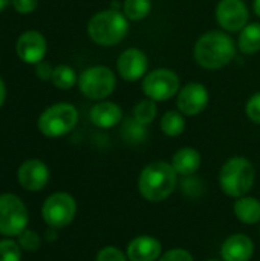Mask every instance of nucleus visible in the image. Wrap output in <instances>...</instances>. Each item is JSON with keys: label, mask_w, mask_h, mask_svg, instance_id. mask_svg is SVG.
Instances as JSON below:
<instances>
[{"label": "nucleus", "mask_w": 260, "mask_h": 261, "mask_svg": "<svg viewBox=\"0 0 260 261\" xmlns=\"http://www.w3.org/2000/svg\"><path fill=\"white\" fill-rule=\"evenodd\" d=\"M253 255L254 242L247 234H233L221 246V258L224 261H250Z\"/></svg>", "instance_id": "obj_16"}, {"label": "nucleus", "mask_w": 260, "mask_h": 261, "mask_svg": "<svg viewBox=\"0 0 260 261\" xmlns=\"http://www.w3.org/2000/svg\"><path fill=\"white\" fill-rule=\"evenodd\" d=\"M152 11V0H124L123 2V14L127 20L141 21L149 17Z\"/></svg>", "instance_id": "obj_24"}, {"label": "nucleus", "mask_w": 260, "mask_h": 261, "mask_svg": "<svg viewBox=\"0 0 260 261\" xmlns=\"http://www.w3.org/2000/svg\"><path fill=\"white\" fill-rule=\"evenodd\" d=\"M178 185V173L170 162L156 161L143 168L138 177V190L143 199L152 203L167 200Z\"/></svg>", "instance_id": "obj_2"}, {"label": "nucleus", "mask_w": 260, "mask_h": 261, "mask_svg": "<svg viewBox=\"0 0 260 261\" xmlns=\"http://www.w3.org/2000/svg\"><path fill=\"white\" fill-rule=\"evenodd\" d=\"M170 164L175 168V171L178 173V176L187 177V176H193L199 171L201 164H202V158L196 148L182 147L173 154Z\"/></svg>", "instance_id": "obj_18"}, {"label": "nucleus", "mask_w": 260, "mask_h": 261, "mask_svg": "<svg viewBox=\"0 0 260 261\" xmlns=\"http://www.w3.org/2000/svg\"><path fill=\"white\" fill-rule=\"evenodd\" d=\"M256 182V168L244 156H233L224 162L219 171V188L233 199L247 196Z\"/></svg>", "instance_id": "obj_3"}, {"label": "nucleus", "mask_w": 260, "mask_h": 261, "mask_svg": "<svg viewBox=\"0 0 260 261\" xmlns=\"http://www.w3.org/2000/svg\"><path fill=\"white\" fill-rule=\"evenodd\" d=\"M162 243L153 236H136L127 245L129 261H158L162 255Z\"/></svg>", "instance_id": "obj_15"}, {"label": "nucleus", "mask_w": 260, "mask_h": 261, "mask_svg": "<svg viewBox=\"0 0 260 261\" xmlns=\"http://www.w3.org/2000/svg\"><path fill=\"white\" fill-rule=\"evenodd\" d=\"M253 9H254V14L260 18V0H254L253 2Z\"/></svg>", "instance_id": "obj_36"}, {"label": "nucleus", "mask_w": 260, "mask_h": 261, "mask_svg": "<svg viewBox=\"0 0 260 261\" xmlns=\"http://www.w3.org/2000/svg\"><path fill=\"white\" fill-rule=\"evenodd\" d=\"M21 248L12 239L0 240V261H21Z\"/></svg>", "instance_id": "obj_26"}, {"label": "nucleus", "mask_w": 260, "mask_h": 261, "mask_svg": "<svg viewBox=\"0 0 260 261\" xmlns=\"http://www.w3.org/2000/svg\"><path fill=\"white\" fill-rule=\"evenodd\" d=\"M181 89L179 76L170 69H155L143 78V92L146 98L156 102L169 101Z\"/></svg>", "instance_id": "obj_9"}, {"label": "nucleus", "mask_w": 260, "mask_h": 261, "mask_svg": "<svg viewBox=\"0 0 260 261\" xmlns=\"http://www.w3.org/2000/svg\"><path fill=\"white\" fill-rule=\"evenodd\" d=\"M158 115V106L156 101L150 99V98H144L141 99L132 110V118L139 122L141 125H150Z\"/></svg>", "instance_id": "obj_22"}, {"label": "nucleus", "mask_w": 260, "mask_h": 261, "mask_svg": "<svg viewBox=\"0 0 260 261\" xmlns=\"http://www.w3.org/2000/svg\"><path fill=\"white\" fill-rule=\"evenodd\" d=\"M52 72H54V67L48 63V61H40L38 64H35V75L43 80V81H48L52 78Z\"/></svg>", "instance_id": "obj_33"}, {"label": "nucleus", "mask_w": 260, "mask_h": 261, "mask_svg": "<svg viewBox=\"0 0 260 261\" xmlns=\"http://www.w3.org/2000/svg\"><path fill=\"white\" fill-rule=\"evenodd\" d=\"M17 242L25 252H37L41 248L40 234L32 229H28V228L17 237Z\"/></svg>", "instance_id": "obj_27"}, {"label": "nucleus", "mask_w": 260, "mask_h": 261, "mask_svg": "<svg viewBox=\"0 0 260 261\" xmlns=\"http://www.w3.org/2000/svg\"><path fill=\"white\" fill-rule=\"evenodd\" d=\"M158 261H195V258L190 251L184 248H173V249L162 252V255Z\"/></svg>", "instance_id": "obj_30"}, {"label": "nucleus", "mask_w": 260, "mask_h": 261, "mask_svg": "<svg viewBox=\"0 0 260 261\" xmlns=\"http://www.w3.org/2000/svg\"><path fill=\"white\" fill-rule=\"evenodd\" d=\"M205 261H224V260H215V258H213V260H205Z\"/></svg>", "instance_id": "obj_38"}, {"label": "nucleus", "mask_w": 260, "mask_h": 261, "mask_svg": "<svg viewBox=\"0 0 260 261\" xmlns=\"http://www.w3.org/2000/svg\"><path fill=\"white\" fill-rule=\"evenodd\" d=\"M49 179L51 171L48 165L40 159H28L17 170L18 185L29 193L41 191L49 184Z\"/></svg>", "instance_id": "obj_12"}, {"label": "nucleus", "mask_w": 260, "mask_h": 261, "mask_svg": "<svg viewBox=\"0 0 260 261\" xmlns=\"http://www.w3.org/2000/svg\"><path fill=\"white\" fill-rule=\"evenodd\" d=\"M29 223V213L25 202L12 194H0V236L6 239L18 237Z\"/></svg>", "instance_id": "obj_6"}, {"label": "nucleus", "mask_w": 260, "mask_h": 261, "mask_svg": "<svg viewBox=\"0 0 260 261\" xmlns=\"http://www.w3.org/2000/svg\"><path fill=\"white\" fill-rule=\"evenodd\" d=\"M210 102L208 89L198 81L187 83L178 92L176 106L178 110L185 116H196L202 113Z\"/></svg>", "instance_id": "obj_10"}, {"label": "nucleus", "mask_w": 260, "mask_h": 261, "mask_svg": "<svg viewBox=\"0 0 260 261\" xmlns=\"http://www.w3.org/2000/svg\"><path fill=\"white\" fill-rule=\"evenodd\" d=\"M250 14L244 0H219L216 21L227 32H241L248 23Z\"/></svg>", "instance_id": "obj_11"}, {"label": "nucleus", "mask_w": 260, "mask_h": 261, "mask_svg": "<svg viewBox=\"0 0 260 261\" xmlns=\"http://www.w3.org/2000/svg\"><path fill=\"white\" fill-rule=\"evenodd\" d=\"M181 188H182L184 194L192 196V197H196V196H201V194H202V191H204V184H202L201 179H198V177L193 174V176L182 177Z\"/></svg>", "instance_id": "obj_29"}, {"label": "nucleus", "mask_w": 260, "mask_h": 261, "mask_svg": "<svg viewBox=\"0 0 260 261\" xmlns=\"http://www.w3.org/2000/svg\"><path fill=\"white\" fill-rule=\"evenodd\" d=\"M11 5L18 14H31L35 11L38 0H11Z\"/></svg>", "instance_id": "obj_32"}, {"label": "nucleus", "mask_w": 260, "mask_h": 261, "mask_svg": "<svg viewBox=\"0 0 260 261\" xmlns=\"http://www.w3.org/2000/svg\"><path fill=\"white\" fill-rule=\"evenodd\" d=\"M78 124V110L69 102L49 106L37 121L40 133L46 138H61L70 133Z\"/></svg>", "instance_id": "obj_5"}, {"label": "nucleus", "mask_w": 260, "mask_h": 261, "mask_svg": "<svg viewBox=\"0 0 260 261\" xmlns=\"http://www.w3.org/2000/svg\"><path fill=\"white\" fill-rule=\"evenodd\" d=\"M193 55L201 67L207 70H219L234 58L236 44L227 32L208 31L198 38Z\"/></svg>", "instance_id": "obj_1"}, {"label": "nucleus", "mask_w": 260, "mask_h": 261, "mask_svg": "<svg viewBox=\"0 0 260 261\" xmlns=\"http://www.w3.org/2000/svg\"><path fill=\"white\" fill-rule=\"evenodd\" d=\"M57 231L58 229H54V228H48V231L44 232V239L48 242H54L57 239Z\"/></svg>", "instance_id": "obj_34"}, {"label": "nucleus", "mask_w": 260, "mask_h": 261, "mask_svg": "<svg viewBox=\"0 0 260 261\" xmlns=\"http://www.w3.org/2000/svg\"><path fill=\"white\" fill-rule=\"evenodd\" d=\"M127 32V17L113 8L97 12L87 23V34L90 40L100 46H115L124 40Z\"/></svg>", "instance_id": "obj_4"}, {"label": "nucleus", "mask_w": 260, "mask_h": 261, "mask_svg": "<svg viewBox=\"0 0 260 261\" xmlns=\"http://www.w3.org/2000/svg\"><path fill=\"white\" fill-rule=\"evenodd\" d=\"M185 115H182L179 110H169L162 115L159 127L161 132L169 138H178L185 130Z\"/></svg>", "instance_id": "obj_21"}, {"label": "nucleus", "mask_w": 260, "mask_h": 261, "mask_svg": "<svg viewBox=\"0 0 260 261\" xmlns=\"http://www.w3.org/2000/svg\"><path fill=\"white\" fill-rule=\"evenodd\" d=\"M51 81H52V84L57 89L69 90V89H72L78 83V76H77L75 70L70 66H67V64H58L57 67H54Z\"/></svg>", "instance_id": "obj_23"}, {"label": "nucleus", "mask_w": 260, "mask_h": 261, "mask_svg": "<svg viewBox=\"0 0 260 261\" xmlns=\"http://www.w3.org/2000/svg\"><path fill=\"white\" fill-rule=\"evenodd\" d=\"M116 69L124 81L133 83L147 75L149 58L141 49L129 47L124 52H121V55L118 57Z\"/></svg>", "instance_id": "obj_14"}, {"label": "nucleus", "mask_w": 260, "mask_h": 261, "mask_svg": "<svg viewBox=\"0 0 260 261\" xmlns=\"http://www.w3.org/2000/svg\"><path fill=\"white\" fill-rule=\"evenodd\" d=\"M48 52V41L38 31H26L15 41V54L26 64H38L44 60Z\"/></svg>", "instance_id": "obj_13"}, {"label": "nucleus", "mask_w": 260, "mask_h": 261, "mask_svg": "<svg viewBox=\"0 0 260 261\" xmlns=\"http://www.w3.org/2000/svg\"><path fill=\"white\" fill-rule=\"evenodd\" d=\"M77 216V200L64 191L52 193L41 206V219L48 228L63 229L69 226Z\"/></svg>", "instance_id": "obj_7"}, {"label": "nucleus", "mask_w": 260, "mask_h": 261, "mask_svg": "<svg viewBox=\"0 0 260 261\" xmlns=\"http://www.w3.org/2000/svg\"><path fill=\"white\" fill-rule=\"evenodd\" d=\"M8 5H11V0H0V12L5 11L8 8Z\"/></svg>", "instance_id": "obj_37"}, {"label": "nucleus", "mask_w": 260, "mask_h": 261, "mask_svg": "<svg viewBox=\"0 0 260 261\" xmlns=\"http://www.w3.org/2000/svg\"><path fill=\"white\" fill-rule=\"evenodd\" d=\"M123 138L130 142V144H138L144 141L146 138V125H141L136 122L133 118H126L123 121V128H121Z\"/></svg>", "instance_id": "obj_25"}, {"label": "nucleus", "mask_w": 260, "mask_h": 261, "mask_svg": "<svg viewBox=\"0 0 260 261\" xmlns=\"http://www.w3.org/2000/svg\"><path fill=\"white\" fill-rule=\"evenodd\" d=\"M233 211L236 219L248 226H254L260 223V200L253 196H242L234 199Z\"/></svg>", "instance_id": "obj_19"}, {"label": "nucleus", "mask_w": 260, "mask_h": 261, "mask_svg": "<svg viewBox=\"0 0 260 261\" xmlns=\"http://www.w3.org/2000/svg\"><path fill=\"white\" fill-rule=\"evenodd\" d=\"M95 261H129L127 254L116 246H104L98 251Z\"/></svg>", "instance_id": "obj_28"}, {"label": "nucleus", "mask_w": 260, "mask_h": 261, "mask_svg": "<svg viewBox=\"0 0 260 261\" xmlns=\"http://www.w3.org/2000/svg\"><path fill=\"white\" fill-rule=\"evenodd\" d=\"M245 113L248 116V119L254 124L260 125V92L254 93L245 106Z\"/></svg>", "instance_id": "obj_31"}, {"label": "nucleus", "mask_w": 260, "mask_h": 261, "mask_svg": "<svg viewBox=\"0 0 260 261\" xmlns=\"http://www.w3.org/2000/svg\"><path fill=\"white\" fill-rule=\"evenodd\" d=\"M238 47L242 54L253 55L260 52V23L247 24L238 38Z\"/></svg>", "instance_id": "obj_20"}, {"label": "nucleus", "mask_w": 260, "mask_h": 261, "mask_svg": "<svg viewBox=\"0 0 260 261\" xmlns=\"http://www.w3.org/2000/svg\"><path fill=\"white\" fill-rule=\"evenodd\" d=\"M80 92L93 101H103L110 96L116 87V76L106 66H92L83 70L78 76Z\"/></svg>", "instance_id": "obj_8"}, {"label": "nucleus", "mask_w": 260, "mask_h": 261, "mask_svg": "<svg viewBox=\"0 0 260 261\" xmlns=\"http://www.w3.org/2000/svg\"><path fill=\"white\" fill-rule=\"evenodd\" d=\"M90 122L98 128H112L123 122V109L112 101H98L89 112Z\"/></svg>", "instance_id": "obj_17"}, {"label": "nucleus", "mask_w": 260, "mask_h": 261, "mask_svg": "<svg viewBox=\"0 0 260 261\" xmlns=\"http://www.w3.org/2000/svg\"><path fill=\"white\" fill-rule=\"evenodd\" d=\"M5 99H6V86H5L3 80L0 78V109L5 104Z\"/></svg>", "instance_id": "obj_35"}]
</instances>
